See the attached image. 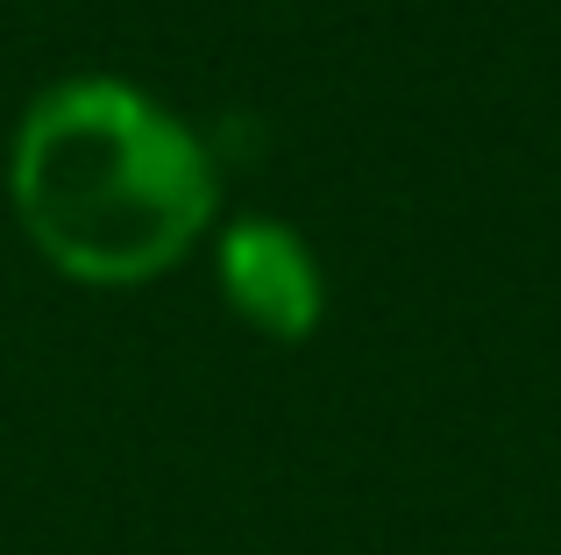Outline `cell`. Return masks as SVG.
Masks as SVG:
<instances>
[{
  "mask_svg": "<svg viewBox=\"0 0 561 555\" xmlns=\"http://www.w3.org/2000/svg\"><path fill=\"white\" fill-rule=\"evenodd\" d=\"M28 242L79 285H142L214 222V157L128 79H57L28 100L8 157Z\"/></svg>",
  "mask_w": 561,
  "mask_h": 555,
  "instance_id": "6da1fadb",
  "label": "cell"
},
{
  "mask_svg": "<svg viewBox=\"0 0 561 555\" xmlns=\"http://www.w3.org/2000/svg\"><path fill=\"white\" fill-rule=\"evenodd\" d=\"M220 285H228L234 314L256 320L277 342H299L320 320V264L285 222H234L220 236Z\"/></svg>",
  "mask_w": 561,
  "mask_h": 555,
  "instance_id": "7a4b0ae2",
  "label": "cell"
}]
</instances>
